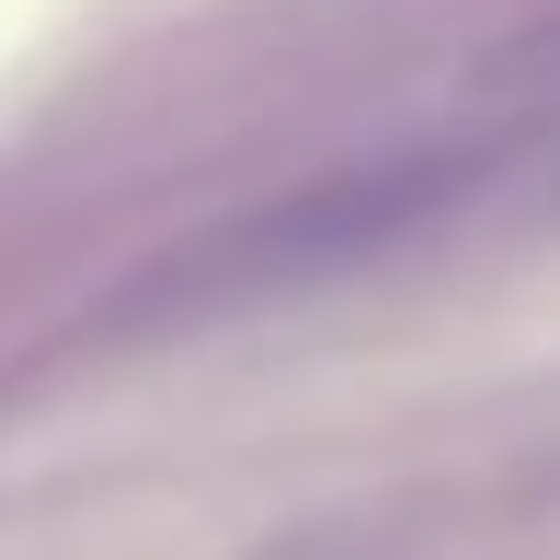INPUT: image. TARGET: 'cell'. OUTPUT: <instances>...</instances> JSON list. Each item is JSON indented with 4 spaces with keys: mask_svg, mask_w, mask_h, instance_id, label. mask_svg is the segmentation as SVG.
I'll use <instances>...</instances> for the list:
<instances>
[{
    "mask_svg": "<svg viewBox=\"0 0 560 560\" xmlns=\"http://www.w3.org/2000/svg\"><path fill=\"white\" fill-rule=\"evenodd\" d=\"M480 104L503 115V138L457 149L469 207L480 195H503V207H560V23H526V35L480 69Z\"/></svg>",
    "mask_w": 560,
    "mask_h": 560,
    "instance_id": "obj_1",
    "label": "cell"
}]
</instances>
